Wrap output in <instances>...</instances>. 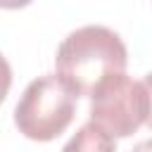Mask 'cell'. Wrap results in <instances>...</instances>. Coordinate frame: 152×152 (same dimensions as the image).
<instances>
[{
    "instance_id": "5b68a950",
    "label": "cell",
    "mask_w": 152,
    "mask_h": 152,
    "mask_svg": "<svg viewBox=\"0 0 152 152\" xmlns=\"http://www.w3.org/2000/svg\"><path fill=\"white\" fill-rule=\"evenodd\" d=\"M10 86H12V66H10V62L0 55V102L7 97Z\"/></svg>"
},
{
    "instance_id": "3957f363",
    "label": "cell",
    "mask_w": 152,
    "mask_h": 152,
    "mask_svg": "<svg viewBox=\"0 0 152 152\" xmlns=\"http://www.w3.org/2000/svg\"><path fill=\"white\" fill-rule=\"evenodd\" d=\"M90 97V121L112 138L133 135L147 119L145 88L124 71L100 81Z\"/></svg>"
},
{
    "instance_id": "ba28073f",
    "label": "cell",
    "mask_w": 152,
    "mask_h": 152,
    "mask_svg": "<svg viewBox=\"0 0 152 152\" xmlns=\"http://www.w3.org/2000/svg\"><path fill=\"white\" fill-rule=\"evenodd\" d=\"M133 152H152V138H150V140H142V142H138V145L133 147Z\"/></svg>"
},
{
    "instance_id": "6da1fadb",
    "label": "cell",
    "mask_w": 152,
    "mask_h": 152,
    "mask_svg": "<svg viewBox=\"0 0 152 152\" xmlns=\"http://www.w3.org/2000/svg\"><path fill=\"white\" fill-rule=\"evenodd\" d=\"M128 64V52L119 33L107 26H81L71 31L57 48V78L74 97L93 95L100 81L121 74Z\"/></svg>"
},
{
    "instance_id": "8992f818",
    "label": "cell",
    "mask_w": 152,
    "mask_h": 152,
    "mask_svg": "<svg viewBox=\"0 0 152 152\" xmlns=\"http://www.w3.org/2000/svg\"><path fill=\"white\" fill-rule=\"evenodd\" d=\"M142 88H145V95H147V119H145V124L152 128V71L142 78Z\"/></svg>"
},
{
    "instance_id": "277c9868",
    "label": "cell",
    "mask_w": 152,
    "mask_h": 152,
    "mask_svg": "<svg viewBox=\"0 0 152 152\" xmlns=\"http://www.w3.org/2000/svg\"><path fill=\"white\" fill-rule=\"evenodd\" d=\"M62 152H116V145L109 133L88 121L71 135V140L62 147Z\"/></svg>"
},
{
    "instance_id": "7a4b0ae2",
    "label": "cell",
    "mask_w": 152,
    "mask_h": 152,
    "mask_svg": "<svg viewBox=\"0 0 152 152\" xmlns=\"http://www.w3.org/2000/svg\"><path fill=\"white\" fill-rule=\"evenodd\" d=\"M74 119V95L64 88L57 74H45L31 81L14 107L19 133L31 140H55Z\"/></svg>"
},
{
    "instance_id": "52a82bcc",
    "label": "cell",
    "mask_w": 152,
    "mask_h": 152,
    "mask_svg": "<svg viewBox=\"0 0 152 152\" xmlns=\"http://www.w3.org/2000/svg\"><path fill=\"white\" fill-rule=\"evenodd\" d=\"M31 0H0V7L5 10H19V7H26Z\"/></svg>"
}]
</instances>
